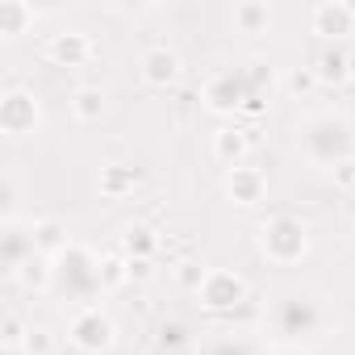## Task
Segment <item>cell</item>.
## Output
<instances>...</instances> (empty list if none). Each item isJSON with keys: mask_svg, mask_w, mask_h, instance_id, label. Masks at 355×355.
Here are the masks:
<instances>
[{"mask_svg": "<svg viewBox=\"0 0 355 355\" xmlns=\"http://www.w3.org/2000/svg\"><path fill=\"white\" fill-rule=\"evenodd\" d=\"M297 146L305 150L309 163L338 167V163L355 159V130L338 113H313V117H305L297 125Z\"/></svg>", "mask_w": 355, "mask_h": 355, "instance_id": "obj_1", "label": "cell"}, {"mask_svg": "<svg viewBox=\"0 0 355 355\" xmlns=\"http://www.w3.org/2000/svg\"><path fill=\"white\" fill-rule=\"evenodd\" d=\"M259 251L276 263V268H288L297 259H305L309 251V230L301 218L293 214H272L263 226H259Z\"/></svg>", "mask_w": 355, "mask_h": 355, "instance_id": "obj_2", "label": "cell"}, {"mask_svg": "<svg viewBox=\"0 0 355 355\" xmlns=\"http://www.w3.org/2000/svg\"><path fill=\"white\" fill-rule=\"evenodd\" d=\"M305 313H322L318 297L313 293H284L276 301V309H272V330L280 338H288V343H301V334H318L322 326L305 322Z\"/></svg>", "mask_w": 355, "mask_h": 355, "instance_id": "obj_3", "label": "cell"}, {"mask_svg": "<svg viewBox=\"0 0 355 355\" xmlns=\"http://www.w3.org/2000/svg\"><path fill=\"white\" fill-rule=\"evenodd\" d=\"M197 297H201V305L209 313H230V318H234V309H243V301H251L247 297V280L239 272H226V268H209V276L197 288Z\"/></svg>", "mask_w": 355, "mask_h": 355, "instance_id": "obj_4", "label": "cell"}, {"mask_svg": "<svg viewBox=\"0 0 355 355\" xmlns=\"http://www.w3.org/2000/svg\"><path fill=\"white\" fill-rule=\"evenodd\" d=\"M113 318L101 309V305H80L76 313H71V343L80 347V351H88V355H101V351H109L113 347Z\"/></svg>", "mask_w": 355, "mask_h": 355, "instance_id": "obj_5", "label": "cell"}, {"mask_svg": "<svg viewBox=\"0 0 355 355\" xmlns=\"http://www.w3.org/2000/svg\"><path fill=\"white\" fill-rule=\"evenodd\" d=\"M251 101V84H247V71H214L205 80V105L214 113H243V105Z\"/></svg>", "mask_w": 355, "mask_h": 355, "instance_id": "obj_6", "label": "cell"}, {"mask_svg": "<svg viewBox=\"0 0 355 355\" xmlns=\"http://www.w3.org/2000/svg\"><path fill=\"white\" fill-rule=\"evenodd\" d=\"M38 117H42L38 96H34V92H26V88H9V92H5V101H0V130L13 134V138L34 134Z\"/></svg>", "mask_w": 355, "mask_h": 355, "instance_id": "obj_7", "label": "cell"}, {"mask_svg": "<svg viewBox=\"0 0 355 355\" xmlns=\"http://www.w3.org/2000/svg\"><path fill=\"white\" fill-rule=\"evenodd\" d=\"M309 30L322 34V38H330V42L355 34V5H343V0L330 5V0H322V5L309 9Z\"/></svg>", "mask_w": 355, "mask_h": 355, "instance_id": "obj_8", "label": "cell"}, {"mask_svg": "<svg viewBox=\"0 0 355 355\" xmlns=\"http://www.w3.org/2000/svg\"><path fill=\"white\" fill-rule=\"evenodd\" d=\"M263 193H268V175L259 167H247L243 163V167H230L226 171V197L234 205H259Z\"/></svg>", "mask_w": 355, "mask_h": 355, "instance_id": "obj_9", "label": "cell"}, {"mask_svg": "<svg viewBox=\"0 0 355 355\" xmlns=\"http://www.w3.org/2000/svg\"><path fill=\"white\" fill-rule=\"evenodd\" d=\"M46 55H51V63H59V67H84V63L92 59V38H88V34H76V30L51 34Z\"/></svg>", "mask_w": 355, "mask_h": 355, "instance_id": "obj_10", "label": "cell"}, {"mask_svg": "<svg viewBox=\"0 0 355 355\" xmlns=\"http://www.w3.org/2000/svg\"><path fill=\"white\" fill-rule=\"evenodd\" d=\"M142 80H146L150 88H171L175 80H180V55L167 51V46L142 51Z\"/></svg>", "mask_w": 355, "mask_h": 355, "instance_id": "obj_11", "label": "cell"}, {"mask_svg": "<svg viewBox=\"0 0 355 355\" xmlns=\"http://www.w3.org/2000/svg\"><path fill=\"white\" fill-rule=\"evenodd\" d=\"M313 76L322 80V84H351V51H343L338 42H330V46H322L318 51V59H313Z\"/></svg>", "mask_w": 355, "mask_h": 355, "instance_id": "obj_12", "label": "cell"}, {"mask_svg": "<svg viewBox=\"0 0 355 355\" xmlns=\"http://www.w3.org/2000/svg\"><path fill=\"white\" fill-rule=\"evenodd\" d=\"M159 251H163V239L155 234L150 222H130L121 230V255L125 259H155Z\"/></svg>", "mask_w": 355, "mask_h": 355, "instance_id": "obj_13", "label": "cell"}, {"mask_svg": "<svg viewBox=\"0 0 355 355\" xmlns=\"http://www.w3.org/2000/svg\"><path fill=\"white\" fill-rule=\"evenodd\" d=\"M247 150H251V138H247L243 125H222V130L214 134V159H218V163H226V167H243Z\"/></svg>", "mask_w": 355, "mask_h": 355, "instance_id": "obj_14", "label": "cell"}, {"mask_svg": "<svg viewBox=\"0 0 355 355\" xmlns=\"http://www.w3.org/2000/svg\"><path fill=\"white\" fill-rule=\"evenodd\" d=\"M138 180H142V171H138V167L113 163V167L101 171V197H105V201H125V197L138 189Z\"/></svg>", "mask_w": 355, "mask_h": 355, "instance_id": "obj_15", "label": "cell"}, {"mask_svg": "<svg viewBox=\"0 0 355 355\" xmlns=\"http://www.w3.org/2000/svg\"><path fill=\"white\" fill-rule=\"evenodd\" d=\"M21 288H30V293H46L51 284H55V263L46 259V255H34V259H26L21 268H17V276H13Z\"/></svg>", "mask_w": 355, "mask_h": 355, "instance_id": "obj_16", "label": "cell"}, {"mask_svg": "<svg viewBox=\"0 0 355 355\" xmlns=\"http://www.w3.org/2000/svg\"><path fill=\"white\" fill-rule=\"evenodd\" d=\"M34 247H38V255L55 259V255H63L71 243H67V230H63L55 218H42V222H34Z\"/></svg>", "mask_w": 355, "mask_h": 355, "instance_id": "obj_17", "label": "cell"}, {"mask_svg": "<svg viewBox=\"0 0 355 355\" xmlns=\"http://www.w3.org/2000/svg\"><path fill=\"white\" fill-rule=\"evenodd\" d=\"M268 26H272V9L268 5H259V0H247V5H234V30L239 34H268Z\"/></svg>", "mask_w": 355, "mask_h": 355, "instance_id": "obj_18", "label": "cell"}, {"mask_svg": "<svg viewBox=\"0 0 355 355\" xmlns=\"http://www.w3.org/2000/svg\"><path fill=\"white\" fill-rule=\"evenodd\" d=\"M71 117L76 121H101L105 117V92L101 88H76V96H71Z\"/></svg>", "mask_w": 355, "mask_h": 355, "instance_id": "obj_19", "label": "cell"}, {"mask_svg": "<svg viewBox=\"0 0 355 355\" xmlns=\"http://www.w3.org/2000/svg\"><path fill=\"white\" fill-rule=\"evenodd\" d=\"M38 13L30 9V5H21V0H5L0 5V34L5 38H17V34H26V26L34 21Z\"/></svg>", "mask_w": 355, "mask_h": 355, "instance_id": "obj_20", "label": "cell"}, {"mask_svg": "<svg viewBox=\"0 0 355 355\" xmlns=\"http://www.w3.org/2000/svg\"><path fill=\"white\" fill-rule=\"evenodd\" d=\"M96 276H101V288H121V284H130V259L121 255V251H113V255H101V263H96Z\"/></svg>", "mask_w": 355, "mask_h": 355, "instance_id": "obj_21", "label": "cell"}, {"mask_svg": "<svg viewBox=\"0 0 355 355\" xmlns=\"http://www.w3.org/2000/svg\"><path fill=\"white\" fill-rule=\"evenodd\" d=\"M284 88H288V96H297V101H309V96L322 88V80L313 76V67H293V71L284 76Z\"/></svg>", "mask_w": 355, "mask_h": 355, "instance_id": "obj_22", "label": "cell"}, {"mask_svg": "<svg viewBox=\"0 0 355 355\" xmlns=\"http://www.w3.org/2000/svg\"><path fill=\"white\" fill-rule=\"evenodd\" d=\"M171 268H175V284H180L184 293H197V288L205 284V276H209V268H205L201 259H193V255L180 259V263H171Z\"/></svg>", "mask_w": 355, "mask_h": 355, "instance_id": "obj_23", "label": "cell"}, {"mask_svg": "<svg viewBox=\"0 0 355 355\" xmlns=\"http://www.w3.org/2000/svg\"><path fill=\"white\" fill-rule=\"evenodd\" d=\"M21 351H26V355H55V334H51V330H42V326H30V334H26Z\"/></svg>", "mask_w": 355, "mask_h": 355, "instance_id": "obj_24", "label": "cell"}, {"mask_svg": "<svg viewBox=\"0 0 355 355\" xmlns=\"http://www.w3.org/2000/svg\"><path fill=\"white\" fill-rule=\"evenodd\" d=\"M26 326H21V318L17 313H5V326H0V338H5V347H21L26 343Z\"/></svg>", "mask_w": 355, "mask_h": 355, "instance_id": "obj_25", "label": "cell"}, {"mask_svg": "<svg viewBox=\"0 0 355 355\" xmlns=\"http://www.w3.org/2000/svg\"><path fill=\"white\" fill-rule=\"evenodd\" d=\"M159 343H163V347H171V351H175V347H184V343H189L184 322H167V326L159 330Z\"/></svg>", "mask_w": 355, "mask_h": 355, "instance_id": "obj_26", "label": "cell"}, {"mask_svg": "<svg viewBox=\"0 0 355 355\" xmlns=\"http://www.w3.org/2000/svg\"><path fill=\"white\" fill-rule=\"evenodd\" d=\"M334 184H338L343 193H355V159H347V163L334 167Z\"/></svg>", "mask_w": 355, "mask_h": 355, "instance_id": "obj_27", "label": "cell"}, {"mask_svg": "<svg viewBox=\"0 0 355 355\" xmlns=\"http://www.w3.org/2000/svg\"><path fill=\"white\" fill-rule=\"evenodd\" d=\"M155 276V259H130V280H150Z\"/></svg>", "mask_w": 355, "mask_h": 355, "instance_id": "obj_28", "label": "cell"}]
</instances>
